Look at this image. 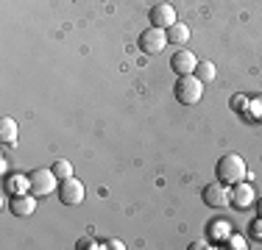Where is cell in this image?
<instances>
[{"label":"cell","mask_w":262,"mask_h":250,"mask_svg":"<svg viewBox=\"0 0 262 250\" xmlns=\"http://www.w3.org/2000/svg\"><path fill=\"white\" fill-rule=\"evenodd\" d=\"M215 175H217V181H223L226 186H234V184H240V181L248 178V167L237 153H229V156H223V159L217 161Z\"/></svg>","instance_id":"6da1fadb"},{"label":"cell","mask_w":262,"mask_h":250,"mask_svg":"<svg viewBox=\"0 0 262 250\" xmlns=\"http://www.w3.org/2000/svg\"><path fill=\"white\" fill-rule=\"evenodd\" d=\"M176 100L182 106H195L198 100H201L204 95V84L198 81V75L192 72V75H179V81H176Z\"/></svg>","instance_id":"7a4b0ae2"},{"label":"cell","mask_w":262,"mask_h":250,"mask_svg":"<svg viewBox=\"0 0 262 250\" xmlns=\"http://www.w3.org/2000/svg\"><path fill=\"white\" fill-rule=\"evenodd\" d=\"M165 45H170V42H167V31H165V28L151 25V28L142 31V36H140V50H142V53L157 56V53H162V50H165Z\"/></svg>","instance_id":"3957f363"},{"label":"cell","mask_w":262,"mask_h":250,"mask_svg":"<svg viewBox=\"0 0 262 250\" xmlns=\"http://www.w3.org/2000/svg\"><path fill=\"white\" fill-rule=\"evenodd\" d=\"M201 197H204V203H207V206H212V209H223V206L232 203L229 186L223 184V181H212V184H207V186H204V192H201Z\"/></svg>","instance_id":"277c9868"},{"label":"cell","mask_w":262,"mask_h":250,"mask_svg":"<svg viewBox=\"0 0 262 250\" xmlns=\"http://www.w3.org/2000/svg\"><path fill=\"white\" fill-rule=\"evenodd\" d=\"M31 178V192H34L36 197H45V195H51V192L56 189V175H53V170H34L28 175Z\"/></svg>","instance_id":"5b68a950"},{"label":"cell","mask_w":262,"mask_h":250,"mask_svg":"<svg viewBox=\"0 0 262 250\" xmlns=\"http://www.w3.org/2000/svg\"><path fill=\"white\" fill-rule=\"evenodd\" d=\"M84 195H86V189H84V184H81L78 178H67V181H61L59 200H61L64 206H78V203H84Z\"/></svg>","instance_id":"8992f818"},{"label":"cell","mask_w":262,"mask_h":250,"mask_svg":"<svg viewBox=\"0 0 262 250\" xmlns=\"http://www.w3.org/2000/svg\"><path fill=\"white\" fill-rule=\"evenodd\" d=\"M170 67H173V72H176V75H192V72H195V67H198V59H195V53H190L187 47H182V50L173 53Z\"/></svg>","instance_id":"52a82bcc"},{"label":"cell","mask_w":262,"mask_h":250,"mask_svg":"<svg viewBox=\"0 0 262 250\" xmlns=\"http://www.w3.org/2000/svg\"><path fill=\"white\" fill-rule=\"evenodd\" d=\"M9 209H11V214L14 217H31L36 211V195L31 192V195H11V203H9Z\"/></svg>","instance_id":"ba28073f"},{"label":"cell","mask_w":262,"mask_h":250,"mask_svg":"<svg viewBox=\"0 0 262 250\" xmlns=\"http://www.w3.org/2000/svg\"><path fill=\"white\" fill-rule=\"evenodd\" d=\"M254 200H257V195H254V186L248 184V181H240V184H234V192H232V206L234 209H248V206H254Z\"/></svg>","instance_id":"9c48e42d"},{"label":"cell","mask_w":262,"mask_h":250,"mask_svg":"<svg viewBox=\"0 0 262 250\" xmlns=\"http://www.w3.org/2000/svg\"><path fill=\"white\" fill-rule=\"evenodd\" d=\"M176 22V11H173L170 3H157L151 9V25H157V28H170V25Z\"/></svg>","instance_id":"30bf717a"},{"label":"cell","mask_w":262,"mask_h":250,"mask_svg":"<svg viewBox=\"0 0 262 250\" xmlns=\"http://www.w3.org/2000/svg\"><path fill=\"white\" fill-rule=\"evenodd\" d=\"M167 42H170V45H187V42H190V28H187L184 22H173L170 28H167Z\"/></svg>","instance_id":"8fae6325"},{"label":"cell","mask_w":262,"mask_h":250,"mask_svg":"<svg viewBox=\"0 0 262 250\" xmlns=\"http://www.w3.org/2000/svg\"><path fill=\"white\" fill-rule=\"evenodd\" d=\"M6 189L11 195H23L26 189H31V178L28 175H11V178H6Z\"/></svg>","instance_id":"7c38bea8"},{"label":"cell","mask_w":262,"mask_h":250,"mask_svg":"<svg viewBox=\"0 0 262 250\" xmlns=\"http://www.w3.org/2000/svg\"><path fill=\"white\" fill-rule=\"evenodd\" d=\"M17 122L11 120V117H3V120H0V139L6 142V145H9V142H14L17 139Z\"/></svg>","instance_id":"4fadbf2b"},{"label":"cell","mask_w":262,"mask_h":250,"mask_svg":"<svg viewBox=\"0 0 262 250\" xmlns=\"http://www.w3.org/2000/svg\"><path fill=\"white\" fill-rule=\"evenodd\" d=\"M195 75H198V81H201V84H209V81H215L217 70H215V64H212V61H198Z\"/></svg>","instance_id":"5bb4252c"},{"label":"cell","mask_w":262,"mask_h":250,"mask_svg":"<svg viewBox=\"0 0 262 250\" xmlns=\"http://www.w3.org/2000/svg\"><path fill=\"white\" fill-rule=\"evenodd\" d=\"M209 236H212V239H217V242H221V239H229V236H232V228H229V220H217V222L209 228Z\"/></svg>","instance_id":"9a60e30c"},{"label":"cell","mask_w":262,"mask_h":250,"mask_svg":"<svg viewBox=\"0 0 262 250\" xmlns=\"http://www.w3.org/2000/svg\"><path fill=\"white\" fill-rule=\"evenodd\" d=\"M51 170H53V175H56L59 181H67V178H73V164H70V161H64V159L53 161V167H51Z\"/></svg>","instance_id":"2e32d148"},{"label":"cell","mask_w":262,"mask_h":250,"mask_svg":"<svg viewBox=\"0 0 262 250\" xmlns=\"http://www.w3.org/2000/svg\"><path fill=\"white\" fill-rule=\"evenodd\" d=\"M246 117H248L251 122H262V97H254V100H248Z\"/></svg>","instance_id":"e0dca14e"},{"label":"cell","mask_w":262,"mask_h":250,"mask_svg":"<svg viewBox=\"0 0 262 250\" xmlns=\"http://www.w3.org/2000/svg\"><path fill=\"white\" fill-rule=\"evenodd\" d=\"M226 242H229L226 247H232V250H246V247H248V245H246V239H243V236H234V234L229 236Z\"/></svg>","instance_id":"ac0fdd59"},{"label":"cell","mask_w":262,"mask_h":250,"mask_svg":"<svg viewBox=\"0 0 262 250\" xmlns=\"http://www.w3.org/2000/svg\"><path fill=\"white\" fill-rule=\"evenodd\" d=\"M232 109H234V111H246V109H248V97L234 95V97H232Z\"/></svg>","instance_id":"d6986e66"},{"label":"cell","mask_w":262,"mask_h":250,"mask_svg":"<svg viewBox=\"0 0 262 250\" xmlns=\"http://www.w3.org/2000/svg\"><path fill=\"white\" fill-rule=\"evenodd\" d=\"M251 234H254V239H262V217L251 222Z\"/></svg>","instance_id":"ffe728a7"},{"label":"cell","mask_w":262,"mask_h":250,"mask_svg":"<svg viewBox=\"0 0 262 250\" xmlns=\"http://www.w3.org/2000/svg\"><path fill=\"white\" fill-rule=\"evenodd\" d=\"M76 247H78V250H84V247H86V250H92V247H98V245H95L92 239H78V245H76Z\"/></svg>","instance_id":"44dd1931"},{"label":"cell","mask_w":262,"mask_h":250,"mask_svg":"<svg viewBox=\"0 0 262 250\" xmlns=\"http://www.w3.org/2000/svg\"><path fill=\"white\" fill-rule=\"evenodd\" d=\"M103 247H112V250H123V242H120V239H109V242H106Z\"/></svg>","instance_id":"7402d4cb"},{"label":"cell","mask_w":262,"mask_h":250,"mask_svg":"<svg viewBox=\"0 0 262 250\" xmlns=\"http://www.w3.org/2000/svg\"><path fill=\"white\" fill-rule=\"evenodd\" d=\"M257 211H259V217H262V197L257 200Z\"/></svg>","instance_id":"603a6c76"}]
</instances>
